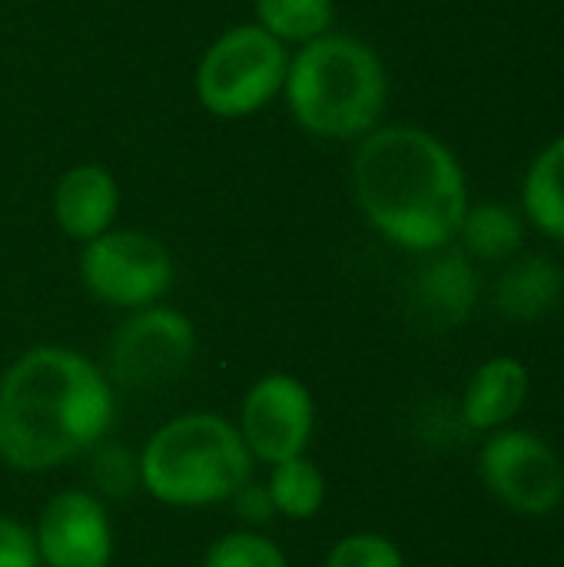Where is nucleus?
<instances>
[{"label":"nucleus","mask_w":564,"mask_h":567,"mask_svg":"<svg viewBox=\"0 0 564 567\" xmlns=\"http://www.w3.org/2000/svg\"><path fill=\"white\" fill-rule=\"evenodd\" d=\"M326 567H406L399 545L376 532L346 535L326 555Z\"/></svg>","instance_id":"20"},{"label":"nucleus","mask_w":564,"mask_h":567,"mask_svg":"<svg viewBox=\"0 0 564 567\" xmlns=\"http://www.w3.org/2000/svg\"><path fill=\"white\" fill-rule=\"evenodd\" d=\"M558 296H562V276L552 262L539 256L512 266L499 282V306L509 319L519 322L542 319L558 306Z\"/></svg>","instance_id":"14"},{"label":"nucleus","mask_w":564,"mask_h":567,"mask_svg":"<svg viewBox=\"0 0 564 567\" xmlns=\"http://www.w3.org/2000/svg\"><path fill=\"white\" fill-rule=\"evenodd\" d=\"M120 209V186L110 169L96 163H80L63 173L53 193V219L57 226L76 239L90 243L100 233L113 229Z\"/></svg>","instance_id":"11"},{"label":"nucleus","mask_w":564,"mask_h":567,"mask_svg":"<svg viewBox=\"0 0 564 567\" xmlns=\"http://www.w3.org/2000/svg\"><path fill=\"white\" fill-rule=\"evenodd\" d=\"M489 492L512 512L542 518L564 502V465L548 442L525 429H495L479 458Z\"/></svg>","instance_id":"8"},{"label":"nucleus","mask_w":564,"mask_h":567,"mask_svg":"<svg viewBox=\"0 0 564 567\" xmlns=\"http://www.w3.org/2000/svg\"><path fill=\"white\" fill-rule=\"evenodd\" d=\"M266 495L273 502V512H279L283 518L309 522L326 505V478L316 462H309L306 455H296V458L273 465Z\"/></svg>","instance_id":"15"},{"label":"nucleus","mask_w":564,"mask_h":567,"mask_svg":"<svg viewBox=\"0 0 564 567\" xmlns=\"http://www.w3.org/2000/svg\"><path fill=\"white\" fill-rule=\"evenodd\" d=\"M116 415L110 375L63 346H37L0 375V458L40 475L96 449Z\"/></svg>","instance_id":"1"},{"label":"nucleus","mask_w":564,"mask_h":567,"mask_svg":"<svg viewBox=\"0 0 564 567\" xmlns=\"http://www.w3.org/2000/svg\"><path fill=\"white\" fill-rule=\"evenodd\" d=\"M529 399V369L512 359L499 355L475 369L462 395V419L475 432L505 429Z\"/></svg>","instance_id":"12"},{"label":"nucleus","mask_w":564,"mask_h":567,"mask_svg":"<svg viewBox=\"0 0 564 567\" xmlns=\"http://www.w3.org/2000/svg\"><path fill=\"white\" fill-rule=\"evenodd\" d=\"M336 20L332 0H256V23L279 43H309L329 33Z\"/></svg>","instance_id":"17"},{"label":"nucleus","mask_w":564,"mask_h":567,"mask_svg":"<svg viewBox=\"0 0 564 567\" xmlns=\"http://www.w3.org/2000/svg\"><path fill=\"white\" fill-rule=\"evenodd\" d=\"M459 236H465L469 249L482 259H509L522 249V219L502 203H485L475 209L469 206Z\"/></svg>","instance_id":"18"},{"label":"nucleus","mask_w":564,"mask_h":567,"mask_svg":"<svg viewBox=\"0 0 564 567\" xmlns=\"http://www.w3.org/2000/svg\"><path fill=\"white\" fill-rule=\"evenodd\" d=\"M233 502H236L239 512H243L249 522H256V525L269 522V515H273V502H269L266 488H256V485H249V482L233 495Z\"/></svg>","instance_id":"22"},{"label":"nucleus","mask_w":564,"mask_h":567,"mask_svg":"<svg viewBox=\"0 0 564 567\" xmlns=\"http://www.w3.org/2000/svg\"><path fill=\"white\" fill-rule=\"evenodd\" d=\"M236 429L253 462L276 465L306 455L316 429V402L296 375L273 372L249 385Z\"/></svg>","instance_id":"9"},{"label":"nucleus","mask_w":564,"mask_h":567,"mask_svg":"<svg viewBox=\"0 0 564 567\" xmlns=\"http://www.w3.org/2000/svg\"><path fill=\"white\" fill-rule=\"evenodd\" d=\"M33 538L47 567H110L113 561V525L106 505L90 492L53 495Z\"/></svg>","instance_id":"10"},{"label":"nucleus","mask_w":564,"mask_h":567,"mask_svg":"<svg viewBox=\"0 0 564 567\" xmlns=\"http://www.w3.org/2000/svg\"><path fill=\"white\" fill-rule=\"evenodd\" d=\"M286 70V43L259 23H239L206 47L196 66V96L213 116L243 120L283 93Z\"/></svg>","instance_id":"5"},{"label":"nucleus","mask_w":564,"mask_h":567,"mask_svg":"<svg viewBox=\"0 0 564 567\" xmlns=\"http://www.w3.org/2000/svg\"><path fill=\"white\" fill-rule=\"evenodd\" d=\"M522 206L539 233L564 243V136L532 159L522 183Z\"/></svg>","instance_id":"13"},{"label":"nucleus","mask_w":564,"mask_h":567,"mask_svg":"<svg viewBox=\"0 0 564 567\" xmlns=\"http://www.w3.org/2000/svg\"><path fill=\"white\" fill-rule=\"evenodd\" d=\"M283 93L306 133L346 143L376 130L389 100V76L369 43L322 33L289 56Z\"/></svg>","instance_id":"3"},{"label":"nucleus","mask_w":564,"mask_h":567,"mask_svg":"<svg viewBox=\"0 0 564 567\" xmlns=\"http://www.w3.org/2000/svg\"><path fill=\"white\" fill-rule=\"evenodd\" d=\"M419 302L439 322H462L475 306V272L462 256L432 262L419 279Z\"/></svg>","instance_id":"16"},{"label":"nucleus","mask_w":564,"mask_h":567,"mask_svg":"<svg viewBox=\"0 0 564 567\" xmlns=\"http://www.w3.org/2000/svg\"><path fill=\"white\" fill-rule=\"evenodd\" d=\"M136 472L156 502L170 508H209L233 502L253 478V455L229 419L189 412L150 435Z\"/></svg>","instance_id":"4"},{"label":"nucleus","mask_w":564,"mask_h":567,"mask_svg":"<svg viewBox=\"0 0 564 567\" xmlns=\"http://www.w3.org/2000/svg\"><path fill=\"white\" fill-rule=\"evenodd\" d=\"M196 352L193 322L170 306L136 309L110 342V379L126 389H160L186 372Z\"/></svg>","instance_id":"7"},{"label":"nucleus","mask_w":564,"mask_h":567,"mask_svg":"<svg viewBox=\"0 0 564 567\" xmlns=\"http://www.w3.org/2000/svg\"><path fill=\"white\" fill-rule=\"evenodd\" d=\"M0 567H40L33 532L7 515H0Z\"/></svg>","instance_id":"21"},{"label":"nucleus","mask_w":564,"mask_h":567,"mask_svg":"<svg viewBox=\"0 0 564 567\" xmlns=\"http://www.w3.org/2000/svg\"><path fill=\"white\" fill-rule=\"evenodd\" d=\"M203 567H289L276 542L256 532H229L209 545Z\"/></svg>","instance_id":"19"},{"label":"nucleus","mask_w":564,"mask_h":567,"mask_svg":"<svg viewBox=\"0 0 564 567\" xmlns=\"http://www.w3.org/2000/svg\"><path fill=\"white\" fill-rule=\"evenodd\" d=\"M356 203L379 236L409 252L449 246L469 213V183L459 156L429 130L379 126L352 159Z\"/></svg>","instance_id":"2"},{"label":"nucleus","mask_w":564,"mask_h":567,"mask_svg":"<svg viewBox=\"0 0 564 567\" xmlns=\"http://www.w3.org/2000/svg\"><path fill=\"white\" fill-rule=\"evenodd\" d=\"M80 279L86 292L116 309L156 306L173 286V256L150 233L106 229L83 243Z\"/></svg>","instance_id":"6"}]
</instances>
